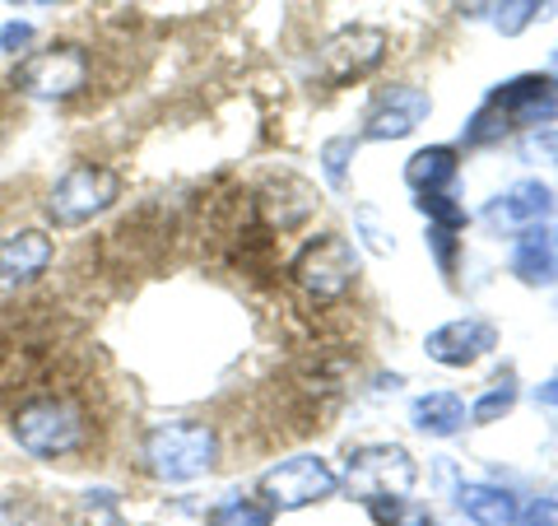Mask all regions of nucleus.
Segmentation results:
<instances>
[{"instance_id": "obj_1", "label": "nucleus", "mask_w": 558, "mask_h": 526, "mask_svg": "<svg viewBox=\"0 0 558 526\" xmlns=\"http://www.w3.org/2000/svg\"><path fill=\"white\" fill-rule=\"evenodd\" d=\"M14 438L33 457H65L84 443V415L65 396H38L14 410Z\"/></svg>"}, {"instance_id": "obj_2", "label": "nucleus", "mask_w": 558, "mask_h": 526, "mask_svg": "<svg viewBox=\"0 0 558 526\" xmlns=\"http://www.w3.org/2000/svg\"><path fill=\"white\" fill-rule=\"evenodd\" d=\"M112 178L108 172H94V168H75V172H65V178L51 187V215L65 219V224H75L84 215H94V210L112 196Z\"/></svg>"}, {"instance_id": "obj_3", "label": "nucleus", "mask_w": 558, "mask_h": 526, "mask_svg": "<svg viewBox=\"0 0 558 526\" xmlns=\"http://www.w3.org/2000/svg\"><path fill=\"white\" fill-rule=\"evenodd\" d=\"M51 261V242L38 229H24L0 242V285H28L33 275H43Z\"/></svg>"}, {"instance_id": "obj_4", "label": "nucleus", "mask_w": 558, "mask_h": 526, "mask_svg": "<svg viewBox=\"0 0 558 526\" xmlns=\"http://www.w3.org/2000/svg\"><path fill=\"white\" fill-rule=\"evenodd\" d=\"M20 84L28 94H43V98H57L65 89L80 84V57L75 51H43L38 61H28L20 70Z\"/></svg>"}, {"instance_id": "obj_5", "label": "nucleus", "mask_w": 558, "mask_h": 526, "mask_svg": "<svg viewBox=\"0 0 558 526\" xmlns=\"http://www.w3.org/2000/svg\"><path fill=\"white\" fill-rule=\"evenodd\" d=\"M0 526H38V522L28 513H20V507H5V513H0Z\"/></svg>"}]
</instances>
